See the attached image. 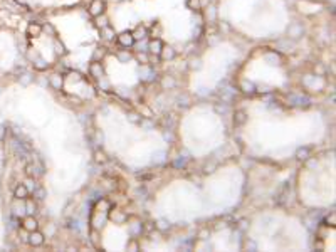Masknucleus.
<instances>
[{
    "instance_id": "f257e3e1",
    "label": "nucleus",
    "mask_w": 336,
    "mask_h": 252,
    "mask_svg": "<svg viewBox=\"0 0 336 252\" xmlns=\"http://www.w3.org/2000/svg\"><path fill=\"white\" fill-rule=\"evenodd\" d=\"M27 173H29L30 176L42 175V166H39V165H34V163H29V165H27Z\"/></svg>"
},
{
    "instance_id": "f03ea898",
    "label": "nucleus",
    "mask_w": 336,
    "mask_h": 252,
    "mask_svg": "<svg viewBox=\"0 0 336 252\" xmlns=\"http://www.w3.org/2000/svg\"><path fill=\"white\" fill-rule=\"evenodd\" d=\"M24 229L25 230H30V232H32V230H36L37 229V222L32 217L25 218V220H24Z\"/></svg>"
},
{
    "instance_id": "7ed1b4c3",
    "label": "nucleus",
    "mask_w": 336,
    "mask_h": 252,
    "mask_svg": "<svg viewBox=\"0 0 336 252\" xmlns=\"http://www.w3.org/2000/svg\"><path fill=\"white\" fill-rule=\"evenodd\" d=\"M27 193H29V192H27V188H25L24 185H19V187L15 188V197H17V198H25Z\"/></svg>"
},
{
    "instance_id": "20e7f679",
    "label": "nucleus",
    "mask_w": 336,
    "mask_h": 252,
    "mask_svg": "<svg viewBox=\"0 0 336 252\" xmlns=\"http://www.w3.org/2000/svg\"><path fill=\"white\" fill-rule=\"evenodd\" d=\"M42 241H44V237H42V234H39V232H34V234L30 235V244H34V246L42 244Z\"/></svg>"
},
{
    "instance_id": "39448f33",
    "label": "nucleus",
    "mask_w": 336,
    "mask_h": 252,
    "mask_svg": "<svg viewBox=\"0 0 336 252\" xmlns=\"http://www.w3.org/2000/svg\"><path fill=\"white\" fill-rule=\"evenodd\" d=\"M119 42H121L123 46H130V44H133V35L131 34H123L121 37H119Z\"/></svg>"
},
{
    "instance_id": "423d86ee",
    "label": "nucleus",
    "mask_w": 336,
    "mask_h": 252,
    "mask_svg": "<svg viewBox=\"0 0 336 252\" xmlns=\"http://www.w3.org/2000/svg\"><path fill=\"white\" fill-rule=\"evenodd\" d=\"M101 10H103V4H101L99 0H96L94 4H93V7H91V12H93L94 15H98Z\"/></svg>"
},
{
    "instance_id": "0eeeda50",
    "label": "nucleus",
    "mask_w": 336,
    "mask_h": 252,
    "mask_svg": "<svg viewBox=\"0 0 336 252\" xmlns=\"http://www.w3.org/2000/svg\"><path fill=\"white\" fill-rule=\"evenodd\" d=\"M39 30H41L39 25H30L29 27V34H39Z\"/></svg>"
},
{
    "instance_id": "6e6552de",
    "label": "nucleus",
    "mask_w": 336,
    "mask_h": 252,
    "mask_svg": "<svg viewBox=\"0 0 336 252\" xmlns=\"http://www.w3.org/2000/svg\"><path fill=\"white\" fill-rule=\"evenodd\" d=\"M160 46H161V44H160V42H153V44H151V49H153V51H156V52H158V51H160L158 47H160Z\"/></svg>"
}]
</instances>
